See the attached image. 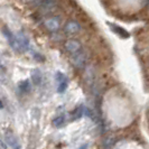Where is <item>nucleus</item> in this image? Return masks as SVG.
<instances>
[{
    "mask_svg": "<svg viewBox=\"0 0 149 149\" xmlns=\"http://www.w3.org/2000/svg\"><path fill=\"white\" fill-rule=\"evenodd\" d=\"M3 34L8 38L9 45L17 52H24L29 48V39L24 34V33H18V34H13L7 27L3 28Z\"/></svg>",
    "mask_w": 149,
    "mask_h": 149,
    "instance_id": "f257e3e1",
    "label": "nucleus"
},
{
    "mask_svg": "<svg viewBox=\"0 0 149 149\" xmlns=\"http://www.w3.org/2000/svg\"><path fill=\"white\" fill-rule=\"evenodd\" d=\"M72 64L74 65L75 67H77V68H83V67L85 66V63H86V55L82 52V51H80L79 53H75L72 55Z\"/></svg>",
    "mask_w": 149,
    "mask_h": 149,
    "instance_id": "f03ea898",
    "label": "nucleus"
},
{
    "mask_svg": "<svg viewBox=\"0 0 149 149\" xmlns=\"http://www.w3.org/2000/svg\"><path fill=\"white\" fill-rule=\"evenodd\" d=\"M45 27L49 31H57L61 27V18L60 17H51L47 18L44 22Z\"/></svg>",
    "mask_w": 149,
    "mask_h": 149,
    "instance_id": "7ed1b4c3",
    "label": "nucleus"
},
{
    "mask_svg": "<svg viewBox=\"0 0 149 149\" xmlns=\"http://www.w3.org/2000/svg\"><path fill=\"white\" fill-rule=\"evenodd\" d=\"M65 49L73 55L75 53H79L80 51H82V45L77 39H68L65 43Z\"/></svg>",
    "mask_w": 149,
    "mask_h": 149,
    "instance_id": "20e7f679",
    "label": "nucleus"
},
{
    "mask_svg": "<svg viewBox=\"0 0 149 149\" xmlns=\"http://www.w3.org/2000/svg\"><path fill=\"white\" fill-rule=\"evenodd\" d=\"M57 6L56 0H40L39 2V7L44 13H49L53 11Z\"/></svg>",
    "mask_w": 149,
    "mask_h": 149,
    "instance_id": "39448f33",
    "label": "nucleus"
},
{
    "mask_svg": "<svg viewBox=\"0 0 149 149\" xmlns=\"http://www.w3.org/2000/svg\"><path fill=\"white\" fill-rule=\"evenodd\" d=\"M64 29H65L67 34L73 35V34H76V33H79L81 30V25L77 22H75V20H70V22H66Z\"/></svg>",
    "mask_w": 149,
    "mask_h": 149,
    "instance_id": "423d86ee",
    "label": "nucleus"
},
{
    "mask_svg": "<svg viewBox=\"0 0 149 149\" xmlns=\"http://www.w3.org/2000/svg\"><path fill=\"white\" fill-rule=\"evenodd\" d=\"M56 80L58 82V88H57V91L60 93H63L65 90L67 89V79L66 76L61 73V72H57L56 73Z\"/></svg>",
    "mask_w": 149,
    "mask_h": 149,
    "instance_id": "0eeeda50",
    "label": "nucleus"
},
{
    "mask_svg": "<svg viewBox=\"0 0 149 149\" xmlns=\"http://www.w3.org/2000/svg\"><path fill=\"white\" fill-rule=\"evenodd\" d=\"M6 141L8 142V145H9L11 148L20 149V145H19V141L17 140V138H16V137L13 134H9V132H8V134H6Z\"/></svg>",
    "mask_w": 149,
    "mask_h": 149,
    "instance_id": "6e6552de",
    "label": "nucleus"
},
{
    "mask_svg": "<svg viewBox=\"0 0 149 149\" xmlns=\"http://www.w3.org/2000/svg\"><path fill=\"white\" fill-rule=\"evenodd\" d=\"M109 26L113 29L114 33H117V34H118L119 36H121V37L128 38L129 36H130V34L128 33L127 30L125 29V28H122V27H120V26H117V25H114V24H109Z\"/></svg>",
    "mask_w": 149,
    "mask_h": 149,
    "instance_id": "1a4fd4ad",
    "label": "nucleus"
},
{
    "mask_svg": "<svg viewBox=\"0 0 149 149\" xmlns=\"http://www.w3.org/2000/svg\"><path fill=\"white\" fill-rule=\"evenodd\" d=\"M18 88H19V91L22 93H28L30 90H31V86H30V82L28 80H25V81H22V82L18 84Z\"/></svg>",
    "mask_w": 149,
    "mask_h": 149,
    "instance_id": "9d476101",
    "label": "nucleus"
},
{
    "mask_svg": "<svg viewBox=\"0 0 149 149\" xmlns=\"http://www.w3.org/2000/svg\"><path fill=\"white\" fill-rule=\"evenodd\" d=\"M31 80H33L34 84H36V85L40 84V82H42V73H40L39 70H34L31 72Z\"/></svg>",
    "mask_w": 149,
    "mask_h": 149,
    "instance_id": "9b49d317",
    "label": "nucleus"
},
{
    "mask_svg": "<svg viewBox=\"0 0 149 149\" xmlns=\"http://www.w3.org/2000/svg\"><path fill=\"white\" fill-rule=\"evenodd\" d=\"M83 113H84V108L83 107H77L74 111L72 112V119L73 120L80 119L83 116Z\"/></svg>",
    "mask_w": 149,
    "mask_h": 149,
    "instance_id": "f8f14e48",
    "label": "nucleus"
},
{
    "mask_svg": "<svg viewBox=\"0 0 149 149\" xmlns=\"http://www.w3.org/2000/svg\"><path fill=\"white\" fill-rule=\"evenodd\" d=\"M64 123H65V117L64 116H58V117H56L55 119L53 120V125L57 128L62 127Z\"/></svg>",
    "mask_w": 149,
    "mask_h": 149,
    "instance_id": "ddd939ff",
    "label": "nucleus"
},
{
    "mask_svg": "<svg viewBox=\"0 0 149 149\" xmlns=\"http://www.w3.org/2000/svg\"><path fill=\"white\" fill-rule=\"evenodd\" d=\"M0 108H2V103L1 102H0Z\"/></svg>",
    "mask_w": 149,
    "mask_h": 149,
    "instance_id": "4468645a",
    "label": "nucleus"
},
{
    "mask_svg": "<svg viewBox=\"0 0 149 149\" xmlns=\"http://www.w3.org/2000/svg\"><path fill=\"white\" fill-rule=\"evenodd\" d=\"M0 67H2V65H1V64H0Z\"/></svg>",
    "mask_w": 149,
    "mask_h": 149,
    "instance_id": "2eb2a0df",
    "label": "nucleus"
}]
</instances>
